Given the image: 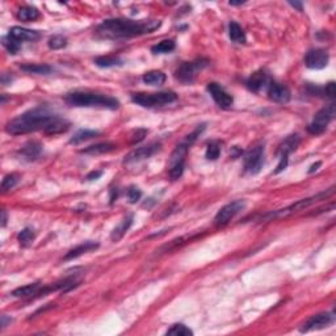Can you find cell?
<instances>
[{
	"label": "cell",
	"mask_w": 336,
	"mask_h": 336,
	"mask_svg": "<svg viewBox=\"0 0 336 336\" xmlns=\"http://www.w3.org/2000/svg\"><path fill=\"white\" fill-rule=\"evenodd\" d=\"M162 21L159 20H129L108 19L104 20L96 28L97 36L108 40L133 38L143 34H150L159 29Z\"/></svg>",
	"instance_id": "6da1fadb"
},
{
	"label": "cell",
	"mask_w": 336,
	"mask_h": 336,
	"mask_svg": "<svg viewBox=\"0 0 336 336\" xmlns=\"http://www.w3.org/2000/svg\"><path fill=\"white\" fill-rule=\"evenodd\" d=\"M57 116L58 115H56L49 107H36L7 122L5 132L12 135H22L38 130L45 132V129L56 120Z\"/></svg>",
	"instance_id": "7a4b0ae2"
},
{
	"label": "cell",
	"mask_w": 336,
	"mask_h": 336,
	"mask_svg": "<svg viewBox=\"0 0 336 336\" xmlns=\"http://www.w3.org/2000/svg\"><path fill=\"white\" fill-rule=\"evenodd\" d=\"M70 107L78 108H103V109H119L120 101L116 97L92 91H72L65 96Z\"/></svg>",
	"instance_id": "3957f363"
},
{
	"label": "cell",
	"mask_w": 336,
	"mask_h": 336,
	"mask_svg": "<svg viewBox=\"0 0 336 336\" xmlns=\"http://www.w3.org/2000/svg\"><path fill=\"white\" fill-rule=\"evenodd\" d=\"M333 193H334V187L333 188H330V191H327V192L319 193V195H317V196L309 197V199L299 200V201H297L296 203H292V205H289V206L284 207V209H280V210L270 211V213H268V214H266L262 218V222H269V221H273V219H277V218H285V217H288V215L294 214V213H297V211L305 210L306 207L314 205L315 202L321 201V200L327 199V197L331 196Z\"/></svg>",
	"instance_id": "277c9868"
},
{
	"label": "cell",
	"mask_w": 336,
	"mask_h": 336,
	"mask_svg": "<svg viewBox=\"0 0 336 336\" xmlns=\"http://www.w3.org/2000/svg\"><path fill=\"white\" fill-rule=\"evenodd\" d=\"M176 100H178V95L172 91L154 93L138 92L132 95V101L142 108H160L175 103Z\"/></svg>",
	"instance_id": "5b68a950"
},
{
	"label": "cell",
	"mask_w": 336,
	"mask_h": 336,
	"mask_svg": "<svg viewBox=\"0 0 336 336\" xmlns=\"http://www.w3.org/2000/svg\"><path fill=\"white\" fill-rule=\"evenodd\" d=\"M207 66H209V61L203 60V58L193 61V62L181 63L175 71V78L183 84H192L196 80L197 74Z\"/></svg>",
	"instance_id": "8992f818"
},
{
	"label": "cell",
	"mask_w": 336,
	"mask_h": 336,
	"mask_svg": "<svg viewBox=\"0 0 336 336\" xmlns=\"http://www.w3.org/2000/svg\"><path fill=\"white\" fill-rule=\"evenodd\" d=\"M266 163L264 143L255 144L244 155V172L248 175H258Z\"/></svg>",
	"instance_id": "52a82bcc"
},
{
	"label": "cell",
	"mask_w": 336,
	"mask_h": 336,
	"mask_svg": "<svg viewBox=\"0 0 336 336\" xmlns=\"http://www.w3.org/2000/svg\"><path fill=\"white\" fill-rule=\"evenodd\" d=\"M336 115V107L335 104L331 103L329 105H326L325 108H322L321 111L318 112L314 116V120L309 124L307 126V132L313 135H319L323 134L327 129V126L330 125V122L335 119Z\"/></svg>",
	"instance_id": "ba28073f"
},
{
	"label": "cell",
	"mask_w": 336,
	"mask_h": 336,
	"mask_svg": "<svg viewBox=\"0 0 336 336\" xmlns=\"http://www.w3.org/2000/svg\"><path fill=\"white\" fill-rule=\"evenodd\" d=\"M246 207V201L244 200H237L233 202L227 203L223 207H221L214 217V223L217 226L227 225L231 219L237 217L240 211Z\"/></svg>",
	"instance_id": "9c48e42d"
},
{
	"label": "cell",
	"mask_w": 336,
	"mask_h": 336,
	"mask_svg": "<svg viewBox=\"0 0 336 336\" xmlns=\"http://www.w3.org/2000/svg\"><path fill=\"white\" fill-rule=\"evenodd\" d=\"M160 150H162L160 142H152V143H148L146 146L138 147L125 156L124 164H132V163H138L140 160H146V159L151 158L152 155H155L156 152H159Z\"/></svg>",
	"instance_id": "30bf717a"
},
{
	"label": "cell",
	"mask_w": 336,
	"mask_h": 336,
	"mask_svg": "<svg viewBox=\"0 0 336 336\" xmlns=\"http://www.w3.org/2000/svg\"><path fill=\"white\" fill-rule=\"evenodd\" d=\"M206 89L207 92H209V95L211 96V99L214 100V103L217 104L219 108H222V109H230V108L233 107L234 104L233 95H230L221 84H218L215 81H211V83L207 84Z\"/></svg>",
	"instance_id": "8fae6325"
},
{
	"label": "cell",
	"mask_w": 336,
	"mask_h": 336,
	"mask_svg": "<svg viewBox=\"0 0 336 336\" xmlns=\"http://www.w3.org/2000/svg\"><path fill=\"white\" fill-rule=\"evenodd\" d=\"M335 322V313H321V314L313 315L310 319H307L306 323L301 327V333H309L313 330H322L330 327Z\"/></svg>",
	"instance_id": "7c38bea8"
},
{
	"label": "cell",
	"mask_w": 336,
	"mask_h": 336,
	"mask_svg": "<svg viewBox=\"0 0 336 336\" xmlns=\"http://www.w3.org/2000/svg\"><path fill=\"white\" fill-rule=\"evenodd\" d=\"M329 53L323 49H313L305 57V65L311 70H322L329 65Z\"/></svg>",
	"instance_id": "4fadbf2b"
},
{
	"label": "cell",
	"mask_w": 336,
	"mask_h": 336,
	"mask_svg": "<svg viewBox=\"0 0 336 336\" xmlns=\"http://www.w3.org/2000/svg\"><path fill=\"white\" fill-rule=\"evenodd\" d=\"M272 81V78L269 76V74L264 70H259L250 76L246 81V85H247V88L251 91V92L255 93H260L262 91H267L268 88V85Z\"/></svg>",
	"instance_id": "5bb4252c"
},
{
	"label": "cell",
	"mask_w": 336,
	"mask_h": 336,
	"mask_svg": "<svg viewBox=\"0 0 336 336\" xmlns=\"http://www.w3.org/2000/svg\"><path fill=\"white\" fill-rule=\"evenodd\" d=\"M267 95L270 100H273L276 103L280 104H286L289 103V100L292 97V93H290V89L286 87V85L281 84V83H277V81L272 80L267 88Z\"/></svg>",
	"instance_id": "9a60e30c"
},
{
	"label": "cell",
	"mask_w": 336,
	"mask_h": 336,
	"mask_svg": "<svg viewBox=\"0 0 336 336\" xmlns=\"http://www.w3.org/2000/svg\"><path fill=\"white\" fill-rule=\"evenodd\" d=\"M44 151V146L37 142V140H29V142H26L24 146L19 150V154L24 160L26 162H34V160H37L38 158L41 156Z\"/></svg>",
	"instance_id": "2e32d148"
},
{
	"label": "cell",
	"mask_w": 336,
	"mask_h": 336,
	"mask_svg": "<svg viewBox=\"0 0 336 336\" xmlns=\"http://www.w3.org/2000/svg\"><path fill=\"white\" fill-rule=\"evenodd\" d=\"M299 143H301V137H299L298 134H292V135L285 138L280 143V146H278V150H277L278 159L289 158V155L298 148Z\"/></svg>",
	"instance_id": "e0dca14e"
},
{
	"label": "cell",
	"mask_w": 336,
	"mask_h": 336,
	"mask_svg": "<svg viewBox=\"0 0 336 336\" xmlns=\"http://www.w3.org/2000/svg\"><path fill=\"white\" fill-rule=\"evenodd\" d=\"M8 34L15 38V40L19 41V42H22V41L34 42V41H38L41 38V33L38 30L26 29V28H21V26H13V28L9 29Z\"/></svg>",
	"instance_id": "ac0fdd59"
},
{
	"label": "cell",
	"mask_w": 336,
	"mask_h": 336,
	"mask_svg": "<svg viewBox=\"0 0 336 336\" xmlns=\"http://www.w3.org/2000/svg\"><path fill=\"white\" fill-rule=\"evenodd\" d=\"M188 150L189 144L187 142H181L180 144H178L168 160V170L176 166H185V158H187Z\"/></svg>",
	"instance_id": "d6986e66"
},
{
	"label": "cell",
	"mask_w": 336,
	"mask_h": 336,
	"mask_svg": "<svg viewBox=\"0 0 336 336\" xmlns=\"http://www.w3.org/2000/svg\"><path fill=\"white\" fill-rule=\"evenodd\" d=\"M100 244L97 243V242H92V240H87V242H83V243H80L79 246H76V247H74L72 250H70V251L67 252L66 256L63 258V260H72V259H76L79 258V256L84 255V254H88V252L91 251H95V250H97L99 248Z\"/></svg>",
	"instance_id": "ffe728a7"
},
{
	"label": "cell",
	"mask_w": 336,
	"mask_h": 336,
	"mask_svg": "<svg viewBox=\"0 0 336 336\" xmlns=\"http://www.w3.org/2000/svg\"><path fill=\"white\" fill-rule=\"evenodd\" d=\"M133 222H134L133 214L126 215V217L120 222L119 225L113 229V231H112L111 234L112 242H119V240H121L122 238L125 237V234L129 231V229L132 227V225H133Z\"/></svg>",
	"instance_id": "44dd1931"
},
{
	"label": "cell",
	"mask_w": 336,
	"mask_h": 336,
	"mask_svg": "<svg viewBox=\"0 0 336 336\" xmlns=\"http://www.w3.org/2000/svg\"><path fill=\"white\" fill-rule=\"evenodd\" d=\"M117 148V144L112 143V142H103V143L91 144L88 147L80 150V154L85 155H101V154H108V152L115 151Z\"/></svg>",
	"instance_id": "7402d4cb"
},
{
	"label": "cell",
	"mask_w": 336,
	"mask_h": 336,
	"mask_svg": "<svg viewBox=\"0 0 336 336\" xmlns=\"http://www.w3.org/2000/svg\"><path fill=\"white\" fill-rule=\"evenodd\" d=\"M40 289L41 282H33V284H28L25 286H20V288L15 289L11 294L16 298H32V297L37 296Z\"/></svg>",
	"instance_id": "603a6c76"
},
{
	"label": "cell",
	"mask_w": 336,
	"mask_h": 336,
	"mask_svg": "<svg viewBox=\"0 0 336 336\" xmlns=\"http://www.w3.org/2000/svg\"><path fill=\"white\" fill-rule=\"evenodd\" d=\"M68 128H70V122L67 121L66 119H62L60 116H57L56 120L45 129L44 133L49 134V135H57V134H62L67 132Z\"/></svg>",
	"instance_id": "cb8c5ba5"
},
{
	"label": "cell",
	"mask_w": 336,
	"mask_h": 336,
	"mask_svg": "<svg viewBox=\"0 0 336 336\" xmlns=\"http://www.w3.org/2000/svg\"><path fill=\"white\" fill-rule=\"evenodd\" d=\"M17 19L24 22L36 21L37 19H40V11L32 5H24V7H20L17 11Z\"/></svg>",
	"instance_id": "d4e9b609"
},
{
	"label": "cell",
	"mask_w": 336,
	"mask_h": 336,
	"mask_svg": "<svg viewBox=\"0 0 336 336\" xmlns=\"http://www.w3.org/2000/svg\"><path fill=\"white\" fill-rule=\"evenodd\" d=\"M229 37L230 40L233 41L234 44H246L247 37H246V33H244L243 28L235 21H231L229 24Z\"/></svg>",
	"instance_id": "484cf974"
},
{
	"label": "cell",
	"mask_w": 336,
	"mask_h": 336,
	"mask_svg": "<svg viewBox=\"0 0 336 336\" xmlns=\"http://www.w3.org/2000/svg\"><path fill=\"white\" fill-rule=\"evenodd\" d=\"M22 71H25L28 74H37V75H48L53 71L52 66L45 65V63H26L20 66Z\"/></svg>",
	"instance_id": "4316f807"
},
{
	"label": "cell",
	"mask_w": 336,
	"mask_h": 336,
	"mask_svg": "<svg viewBox=\"0 0 336 336\" xmlns=\"http://www.w3.org/2000/svg\"><path fill=\"white\" fill-rule=\"evenodd\" d=\"M166 79H167L166 74H164L163 71L158 70L148 71V72H146V74L142 76V80H143L144 84L148 85H162L164 84Z\"/></svg>",
	"instance_id": "83f0119b"
},
{
	"label": "cell",
	"mask_w": 336,
	"mask_h": 336,
	"mask_svg": "<svg viewBox=\"0 0 336 336\" xmlns=\"http://www.w3.org/2000/svg\"><path fill=\"white\" fill-rule=\"evenodd\" d=\"M100 135V132H96V130H88V129H81L78 130L76 133L71 137L70 139V144H79L83 143L85 140L92 139V138H96Z\"/></svg>",
	"instance_id": "f1b7e54d"
},
{
	"label": "cell",
	"mask_w": 336,
	"mask_h": 336,
	"mask_svg": "<svg viewBox=\"0 0 336 336\" xmlns=\"http://www.w3.org/2000/svg\"><path fill=\"white\" fill-rule=\"evenodd\" d=\"M95 65L101 68H109V67H120L124 65V61L115 56H103L95 60Z\"/></svg>",
	"instance_id": "f546056e"
},
{
	"label": "cell",
	"mask_w": 336,
	"mask_h": 336,
	"mask_svg": "<svg viewBox=\"0 0 336 336\" xmlns=\"http://www.w3.org/2000/svg\"><path fill=\"white\" fill-rule=\"evenodd\" d=\"M175 48H176V44L174 40H163L152 46L151 52L154 54H168V53L174 52Z\"/></svg>",
	"instance_id": "4dcf8cb0"
},
{
	"label": "cell",
	"mask_w": 336,
	"mask_h": 336,
	"mask_svg": "<svg viewBox=\"0 0 336 336\" xmlns=\"http://www.w3.org/2000/svg\"><path fill=\"white\" fill-rule=\"evenodd\" d=\"M34 239H36V234H34L33 229H30V227L22 229L17 235V240H19L21 247H29L30 244L34 242Z\"/></svg>",
	"instance_id": "1f68e13d"
},
{
	"label": "cell",
	"mask_w": 336,
	"mask_h": 336,
	"mask_svg": "<svg viewBox=\"0 0 336 336\" xmlns=\"http://www.w3.org/2000/svg\"><path fill=\"white\" fill-rule=\"evenodd\" d=\"M221 150H222V143L219 140H213L210 143L207 144L206 147V152H205V156H206L207 160H211V162H214L219 158L221 155Z\"/></svg>",
	"instance_id": "d6a6232c"
},
{
	"label": "cell",
	"mask_w": 336,
	"mask_h": 336,
	"mask_svg": "<svg viewBox=\"0 0 336 336\" xmlns=\"http://www.w3.org/2000/svg\"><path fill=\"white\" fill-rule=\"evenodd\" d=\"M1 44H3V46L5 49H7V52L9 53V54H17V53L20 52V49H21V42H19L17 40H15L13 37H11L9 34L8 36H4L3 38H1Z\"/></svg>",
	"instance_id": "836d02e7"
},
{
	"label": "cell",
	"mask_w": 336,
	"mask_h": 336,
	"mask_svg": "<svg viewBox=\"0 0 336 336\" xmlns=\"http://www.w3.org/2000/svg\"><path fill=\"white\" fill-rule=\"evenodd\" d=\"M166 335L170 336H192L193 331L191 329H188L187 326L183 325V323H176L171 327L168 331L166 333Z\"/></svg>",
	"instance_id": "e575fe53"
},
{
	"label": "cell",
	"mask_w": 336,
	"mask_h": 336,
	"mask_svg": "<svg viewBox=\"0 0 336 336\" xmlns=\"http://www.w3.org/2000/svg\"><path fill=\"white\" fill-rule=\"evenodd\" d=\"M20 181V176L17 174H9L7 176H4L3 181H1V192L5 193L8 191H11L17 185Z\"/></svg>",
	"instance_id": "d590c367"
},
{
	"label": "cell",
	"mask_w": 336,
	"mask_h": 336,
	"mask_svg": "<svg viewBox=\"0 0 336 336\" xmlns=\"http://www.w3.org/2000/svg\"><path fill=\"white\" fill-rule=\"evenodd\" d=\"M48 45L52 50H61V49L67 46V38L63 37L62 34H56V36L49 38Z\"/></svg>",
	"instance_id": "8d00e7d4"
},
{
	"label": "cell",
	"mask_w": 336,
	"mask_h": 336,
	"mask_svg": "<svg viewBox=\"0 0 336 336\" xmlns=\"http://www.w3.org/2000/svg\"><path fill=\"white\" fill-rule=\"evenodd\" d=\"M140 197H142V191H140L138 187L132 185V187L128 189V199H129L130 203H137L140 200Z\"/></svg>",
	"instance_id": "74e56055"
},
{
	"label": "cell",
	"mask_w": 336,
	"mask_h": 336,
	"mask_svg": "<svg viewBox=\"0 0 336 336\" xmlns=\"http://www.w3.org/2000/svg\"><path fill=\"white\" fill-rule=\"evenodd\" d=\"M335 81H330L322 88V96L329 97V99H335Z\"/></svg>",
	"instance_id": "f35d334b"
},
{
	"label": "cell",
	"mask_w": 336,
	"mask_h": 336,
	"mask_svg": "<svg viewBox=\"0 0 336 336\" xmlns=\"http://www.w3.org/2000/svg\"><path fill=\"white\" fill-rule=\"evenodd\" d=\"M148 130L146 129H138L135 130L133 133V135H132V140H130V143H138V142H140V140H143L144 137L147 135Z\"/></svg>",
	"instance_id": "ab89813d"
},
{
	"label": "cell",
	"mask_w": 336,
	"mask_h": 336,
	"mask_svg": "<svg viewBox=\"0 0 336 336\" xmlns=\"http://www.w3.org/2000/svg\"><path fill=\"white\" fill-rule=\"evenodd\" d=\"M103 171H92V172H89L88 175H87V181H93V180H97V179H100L101 176H103Z\"/></svg>",
	"instance_id": "60d3db41"
},
{
	"label": "cell",
	"mask_w": 336,
	"mask_h": 336,
	"mask_svg": "<svg viewBox=\"0 0 336 336\" xmlns=\"http://www.w3.org/2000/svg\"><path fill=\"white\" fill-rule=\"evenodd\" d=\"M11 322H12V318L11 317H7V315H5V314H3V315H1V317H0V326H1L0 329L4 330L8 326V323H11Z\"/></svg>",
	"instance_id": "b9f144b4"
},
{
	"label": "cell",
	"mask_w": 336,
	"mask_h": 336,
	"mask_svg": "<svg viewBox=\"0 0 336 336\" xmlns=\"http://www.w3.org/2000/svg\"><path fill=\"white\" fill-rule=\"evenodd\" d=\"M13 81V78H12L9 74H1V84L3 85H9Z\"/></svg>",
	"instance_id": "7bdbcfd3"
},
{
	"label": "cell",
	"mask_w": 336,
	"mask_h": 336,
	"mask_svg": "<svg viewBox=\"0 0 336 336\" xmlns=\"http://www.w3.org/2000/svg\"><path fill=\"white\" fill-rule=\"evenodd\" d=\"M242 154H243V151H242L238 146H234L233 151L230 152V156H231L233 159H237V158H239V155H242Z\"/></svg>",
	"instance_id": "ee69618b"
},
{
	"label": "cell",
	"mask_w": 336,
	"mask_h": 336,
	"mask_svg": "<svg viewBox=\"0 0 336 336\" xmlns=\"http://www.w3.org/2000/svg\"><path fill=\"white\" fill-rule=\"evenodd\" d=\"M119 199V189L113 188L111 189V205L112 203H115V201H117Z\"/></svg>",
	"instance_id": "f6af8a7d"
},
{
	"label": "cell",
	"mask_w": 336,
	"mask_h": 336,
	"mask_svg": "<svg viewBox=\"0 0 336 336\" xmlns=\"http://www.w3.org/2000/svg\"><path fill=\"white\" fill-rule=\"evenodd\" d=\"M7 221H8L7 210L3 209V210H1V227H5V226H7Z\"/></svg>",
	"instance_id": "bcb514c9"
},
{
	"label": "cell",
	"mask_w": 336,
	"mask_h": 336,
	"mask_svg": "<svg viewBox=\"0 0 336 336\" xmlns=\"http://www.w3.org/2000/svg\"><path fill=\"white\" fill-rule=\"evenodd\" d=\"M289 4H290L292 7L297 8L298 11H302V3H299V1H289Z\"/></svg>",
	"instance_id": "7dc6e473"
},
{
	"label": "cell",
	"mask_w": 336,
	"mask_h": 336,
	"mask_svg": "<svg viewBox=\"0 0 336 336\" xmlns=\"http://www.w3.org/2000/svg\"><path fill=\"white\" fill-rule=\"evenodd\" d=\"M321 164H322L321 162H317V163H315V164H313V166L310 167V170H309V174H313V172H314V171H317L318 168H319V167H321Z\"/></svg>",
	"instance_id": "c3c4849f"
},
{
	"label": "cell",
	"mask_w": 336,
	"mask_h": 336,
	"mask_svg": "<svg viewBox=\"0 0 336 336\" xmlns=\"http://www.w3.org/2000/svg\"><path fill=\"white\" fill-rule=\"evenodd\" d=\"M230 5H242V4H244V1H238V3H234V1H230Z\"/></svg>",
	"instance_id": "681fc988"
},
{
	"label": "cell",
	"mask_w": 336,
	"mask_h": 336,
	"mask_svg": "<svg viewBox=\"0 0 336 336\" xmlns=\"http://www.w3.org/2000/svg\"><path fill=\"white\" fill-rule=\"evenodd\" d=\"M5 100H7V97H5V95H1V104L5 103Z\"/></svg>",
	"instance_id": "f907efd6"
}]
</instances>
